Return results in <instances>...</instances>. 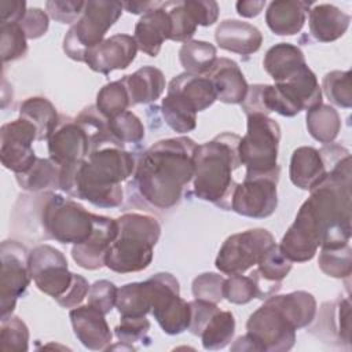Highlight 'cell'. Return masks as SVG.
I'll use <instances>...</instances> for the list:
<instances>
[{"mask_svg": "<svg viewBox=\"0 0 352 352\" xmlns=\"http://www.w3.org/2000/svg\"><path fill=\"white\" fill-rule=\"evenodd\" d=\"M307 129L309 135L320 143H333L341 129V118L338 111L330 106L320 103L307 111Z\"/></svg>", "mask_w": 352, "mask_h": 352, "instance_id": "e575fe53", "label": "cell"}, {"mask_svg": "<svg viewBox=\"0 0 352 352\" xmlns=\"http://www.w3.org/2000/svg\"><path fill=\"white\" fill-rule=\"evenodd\" d=\"M28 8L23 0H3L0 1L1 23H19Z\"/></svg>", "mask_w": 352, "mask_h": 352, "instance_id": "6f0895ef", "label": "cell"}, {"mask_svg": "<svg viewBox=\"0 0 352 352\" xmlns=\"http://www.w3.org/2000/svg\"><path fill=\"white\" fill-rule=\"evenodd\" d=\"M246 330L260 345L261 352H285L296 342V327L271 297L249 316Z\"/></svg>", "mask_w": 352, "mask_h": 352, "instance_id": "30bf717a", "label": "cell"}, {"mask_svg": "<svg viewBox=\"0 0 352 352\" xmlns=\"http://www.w3.org/2000/svg\"><path fill=\"white\" fill-rule=\"evenodd\" d=\"M184 6L198 26H212L219 18V4L213 0H184Z\"/></svg>", "mask_w": 352, "mask_h": 352, "instance_id": "11a10c76", "label": "cell"}, {"mask_svg": "<svg viewBox=\"0 0 352 352\" xmlns=\"http://www.w3.org/2000/svg\"><path fill=\"white\" fill-rule=\"evenodd\" d=\"M117 292L118 289L113 282L106 279L96 280L89 286V290L87 294L88 304L99 309L102 314L107 315L116 307Z\"/></svg>", "mask_w": 352, "mask_h": 352, "instance_id": "681fc988", "label": "cell"}, {"mask_svg": "<svg viewBox=\"0 0 352 352\" xmlns=\"http://www.w3.org/2000/svg\"><path fill=\"white\" fill-rule=\"evenodd\" d=\"M213 84L217 100L228 104H241L249 85L238 63L228 58H217L205 74Z\"/></svg>", "mask_w": 352, "mask_h": 352, "instance_id": "44dd1931", "label": "cell"}, {"mask_svg": "<svg viewBox=\"0 0 352 352\" xmlns=\"http://www.w3.org/2000/svg\"><path fill=\"white\" fill-rule=\"evenodd\" d=\"M118 232L107 249L104 265L117 274L146 270L154 256V246L161 235V226L153 216L124 213L117 219Z\"/></svg>", "mask_w": 352, "mask_h": 352, "instance_id": "277c9868", "label": "cell"}, {"mask_svg": "<svg viewBox=\"0 0 352 352\" xmlns=\"http://www.w3.org/2000/svg\"><path fill=\"white\" fill-rule=\"evenodd\" d=\"M121 1H85L84 11L63 38L65 54L77 62H84L85 54L104 40L107 30L122 14Z\"/></svg>", "mask_w": 352, "mask_h": 352, "instance_id": "52a82bcc", "label": "cell"}, {"mask_svg": "<svg viewBox=\"0 0 352 352\" xmlns=\"http://www.w3.org/2000/svg\"><path fill=\"white\" fill-rule=\"evenodd\" d=\"M84 7L85 1L80 0H50L45 3L50 16L60 23H76Z\"/></svg>", "mask_w": 352, "mask_h": 352, "instance_id": "f907efd6", "label": "cell"}, {"mask_svg": "<svg viewBox=\"0 0 352 352\" xmlns=\"http://www.w3.org/2000/svg\"><path fill=\"white\" fill-rule=\"evenodd\" d=\"M59 176L60 166L51 158H37L29 170L15 175L19 187L30 192L58 190Z\"/></svg>", "mask_w": 352, "mask_h": 352, "instance_id": "d6a6232c", "label": "cell"}, {"mask_svg": "<svg viewBox=\"0 0 352 352\" xmlns=\"http://www.w3.org/2000/svg\"><path fill=\"white\" fill-rule=\"evenodd\" d=\"M289 176L301 190H314L327 176V166L320 151L311 146L297 147L290 158Z\"/></svg>", "mask_w": 352, "mask_h": 352, "instance_id": "d4e9b609", "label": "cell"}, {"mask_svg": "<svg viewBox=\"0 0 352 352\" xmlns=\"http://www.w3.org/2000/svg\"><path fill=\"white\" fill-rule=\"evenodd\" d=\"M320 232L309 209L305 204H302L293 224L283 235L279 248L292 263H305L314 258L320 248Z\"/></svg>", "mask_w": 352, "mask_h": 352, "instance_id": "2e32d148", "label": "cell"}, {"mask_svg": "<svg viewBox=\"0 0 352 352\" xmlns=\"http://www.w3.org/2000/svg\"><path fill=\"white\" fill-rule=\"evenodd\" d=\"M168 92L177 94L186 99L197 113L209 109L217 100L214 87L206 76L186 72L175 76L169 81Z\"/></svg>", "mask_w": 352, "mask_h": 352, "instance_id": "83f0119b", "label": "cell"}, {"mask_svg": "<svg viewBox=\"0 0 352 352\" xmlns=\"http://www.w3.org/2000/svg\"><path fill=\"white\" fill-rule=\"evenodd\" d=\"M271 298L296 327V330L307 327L315 320L316 300L311 293L297 290L282 296L274 294Z\"/></svg>", "mask_w": 352, "mask_h": 352, "instance_id": "1f68e13d", "label": "cell"}, {"mask_svg": "<svg viewBox=\"0 0 352 352\" xmlns=\"http://www.w3.org/2000/svg\"><path fill=\"white\" fill-rule=\"evenodd\" d=\"M223 297L232 304H248L253 298H257V287L250 276H243V274L230 275L224 280Z\"/></svg>", "mask_w": 352, "mask_h": 352, "instance_id": "7dc6e473", "label": "cell"}, {"mask_svg": "<svg viewBox=\"0 0 352 352\" xmlns=\"http://www.w3.org/2000/svg\"><path fill=\"white\" fill-rule=\"evenodd\" d=\"M235 334V318L230 311H217L205 324L199 337L206 351L226 348Z\"/></svg>", "mask_w": 352, "mask_h": 352, "instance_id": "74e56055", "label": "cell"}, {"mask_svg": "<svg viewBox=\"0 0 352 352\" xmlns=\"http://www.w3.org/2000/svg\"><path fill=\"white\" fill-rule=\"evenodd\" d=\"M116 308L121 318H143L151 312V293L147 280L121 286L117 292Z\"/></svg>", "mask_w": 352, "mask_h": 352, "instance_id": "836d02e7", "label": "cell"}, {"mask_svg": "<svg viewBox=\"0 0 352 352\" xmlns=\"http://www.w3.org/2000/svg\"><path fill=\"white\" fill-rule=\"evenodd\" d=\"M197 147L191 138L177 136L158 140L142 153L133 173L139 195L158 209L176 206L192 182Z\"/></svg>", "mask_w": 352, "mask_h": 352, "instance_id": "6da1fadb", "label": "cell"}, {"mask_svg": "<svg viewBox=\"0 0 352 352\" xmlns=\"http://www.w3.org/2000/svg\"><path fill=\"white\" fill-rule=\"evenodd\" d=\"M121 81L128 91L131 106L155 102L165 91V77L154 66H143L135 73L124 76Z\"/></svg>", "mask_w": 352, "mask_h": 352, "instance_id": "f1b7e54d", "label": "cell"}, {"mask_svg": "<svg viewBox=\"0 0 352 352\" xmlns=\"http://www.w3.org/2000/svg\"><path fill=\"white\" fill-rule=\"evenodd\" d=\"M226 278L216 272H204L198 275L191 285L192 296L198 300L209 302H220L223 297V286Z\"/></svg>", "mask_w": 352, "mask_h": 352, "instance_id": "c3c4849f", "label": "cell"}, {"mask_svg": "<svg viewBox=\"0 0 352 352\" xmlns=\"http://www.w3.org/2000/svg\"><path fill=\"white\" fill-rule=\"evenodd\" d=\"M73 331L78 341L91 351H106L110 346L113 333L102 314L95 307L78 305L69 314Z\"/></svg>", "mask_w": 352, "mask_h": 352, "instance_id": "d6986e66", "label": "cell"}, {"mask_svg": "<svg viewBox=\"0 0 352 352\" xmlns=\"http://www.w3.org/2000/svg\"><path fill=\"white\" fill-rule=\"evenodd\" d=\"M95 213L78 202L55 192H45L40 206V223L45 238L59 243H81L94 230Z\"/></svg>", "mask_w": 352, "mask_h": 352, "instance_id": "8992f818", "label": "cell"}, {"mask_svg": "<svg viewBox=\"0 0 352 352\" xmlns=\"http://www.w3.org/2000/svg\"><path fill=\"white\" fill-rule=\"evenodd\" d=\"M307 65L304 52L294 44L278 43L264 55L263 66L275 82H283Z\"/></svg>", "mask_w": 352, "mask_h": 352, "instance_id": "f546056e", "label": "cell"}, {"mask_svg": "<svg viewBox=\"0 0 352 352\" xmlns=\"http://www.w3.org/2000/svg\"><path fill=\"white\" fill-rule=\"evenodd\" d=\"M311 6L308 1L297 0L271 1L265 11L267 26L278 36L297 34L304 28Z\"/></svg>", "mask_w": 352, "mask_h": 352, "instance_id": "484cf974", "label": "cell"}, {"mask_svg": "<svg viewBox=\"0 0 352 352\" xmlns=\"http://www.w3.org/2000/svg\"><path fill=\"white\" fill-rule=\"evenodd\" d=\"M138 44L133 36L114 34L85 54L84 63L94 72L109 74L113 70L126 69L136 58Z\"/></svg>", "mask_w": 352, "mask_h": 352, "instance_id": "ac0fdd59", "label": "cell"}, {"mask_svg": "<svg viewBox=\"0 0 352 352\" xmlns=\"http://www.w3.org/2000/svg\"><path fill=\"white\" fill-rule=\"evenodd\" d=\"M239 140L236 133L223 132L195 150L194 194L226 210L231 209V195L236 186L232 172L241 166Z\"/></svg>", "mask_w": 352, "mask_h": 352, "instance_id": "3957f363", "label": "cell"}, {"mask_svg": "<svg viewBox=\"0 0 352 352\" xmlns=\"http://www.w3.org/2000/svg\"><path fill=\"white\" fill-rule=\"evenodd\" d=\"M311 36L320 43L334 41L345 34L351 16L333 4H316L308 11Z\"/></svg>", "mask_w": 352, "mask_h": 352, "instance_id": "4316f807", "label": "cell"}, {"mask_svg": "<svg viewBox=\"0 0 352 352\" xmlns=\"http://www.w3.org/2000/svg\"><path fill=\"white\" fill-rule=\"evenodd\" d=\"M272 245H275V239L272 234L264 228L232 234L221 245L214 265L226 275L245 274L258 263L265 250Z\"/></svg>", "mask_w": 352, "mask_h": 352, "instance_id": "9c48e42d", "label": "cell"}, {"mask_svg": "<svg viewBox=\"0 0 352 352\" xmlns=\"http://www.w3.org/2000/svg\"><path fill=\"white\" fill-rule=\"evenodd\" d=\"M231 351H258V352H261V348L256 342V340L249 333H246L245 336H241L236 338V341L231 345Z\"/></svg>", "mask_w": 352, "mask_h": 352, "instance_id": "94428289", "label": "cell"}, {"mask_svg": "<svg viewBox=\"0 0 352 352\" xmlns=\"http://www.w3.org/2000/svg\"><path fill=\"white\" fill-rule=\"evenodd\" d=\"M95 106L106 120L126 111V109L131 106V100L122 81L117 80L103 85L96 95Z\"/></svg>", "mask_w": 352, "mask_h": 352, "instance_id": "60d3db41", "label": "cell"}, {"mask_svg": "<svg viewBox=\"0 0 352 352\" xmlns=\"http://www.w3.org/2000/svg\"><path fill=\"white\" fill-rule=\"evenodd\" d=\"M190 304V309H191V320H190V326L188 330L191 334L198 336L201 334L202 329L205 327V324L208 323V320L220 309L214 302H209V301H204V300H192L188 301Z\"/></svg>", "mask_w": 352, "mask_h": 352, "instance_id": "db71d44e", "label": "cell"}, {"mask_svg": "<svg viewBox=\"0 0 352 352\" xmlns=\"http://www.w3.org/2000/svg\"><path fill=\"white\" fill-rule=\"evenodd\" d=\"M0 344L3 351L26 352L29 349V329L26 323L12 314L1 318Z\"/></svg>", "mask_w": 352, "mask_h": 352, "instance_id": "ee69618b", "label": "cell"}, {"mask_svg": "<svg viewBox=\"0 0 352 352\" xmlns=\"http://www.w3.org/2000/svg\"><path fill=\"white\" fill-rule=\"evenodd\" d=\"M214 40L221 50L238 55H252L260 50L263 34L256 26L248 22L226 19L216 28Z\"/></svg>", "mask_w": 352, "mask_h": 352, "instance_id": "cb8c5ba5", "label": "cell"}, {"mask_svg": "<svg viewBox=\"0 0 352 352\" xmlns=\"http://www.w3.org/2000/svg\"><path fill=\"white\" fill-rule=\"evenodd\" d=\"M319 268L331 278H349L352 272V249L349 243L337 248H322L318 258Z\"/></svg>", "mask_w": 352, "mask_h": 352, "instance_id": "b9f144b4", "label": "cell"}, {"mask_svg": "<svg viewBox=\"0 0 352 352\" xmlns=\"http://www.w3.org/2000/svg\"><path fill=\"white\" fill-rule=\"evenodd\" d=\"M116 337L120 342L132 344L147 338L150 330V322L143 318H121V323L114 329Z\"/></svg>", "mask_w": 352, "mask_h": 352, "instance_id": "816d5d0a", "label": "cell"}, {"mask_svg": "<svg viewBox=\"0 0 352 352\" xmlns=\"http://www.w3.org/2000/svg\"><path fill=\"white\" fill-rule=\"evenodd\" d=\"M19 117L36 128L37 140H48L60 120L55 106L43 96L25 99L19 106Z\"/></svg>", "mask_w": 352, "mask_h": 352, "instance_id": "4dcf8cb0", "label": "cell"}, {"mask_svg": "<svg viewBox=\"0 0 352 352\" xmlns=\"http://www.w3.org/2000/svg\"><path fill=\"white\" fill-rule=\"evenodd\" d=\"M28 265L32 279L38 290L52 297L60 298L72 286L74 272L69 271L63 253L51 245H38L29 252Z\"/></svg>", "mask_w": 352, "mask_h": 352, "instance_id": "8fae6325", "label": "cell"}, {"mask_svg": "<svg viewBox=\"0 0 352 352\" xmlns=\"http://www.w3.org/2000/svg\"><path fill=\"white\" fill-rule=\"evenodd\" d=\"M118 232L117 219L95 214L94 230L81 243L72 248V257L76 264L84 270H99L104 267V258L109 246Z\"/></svg>", "mask_w": 352, "mask_h": 352, "instance_id": "e0dca14e", "label": "cell"}, {"mask_svg": "<svg viewBox=\"0 0 352 352\" xmlns=\"http://www.w3.org/2000/svg\"><path fill=\"white\" fill-rule=\"evenodd\" d=\"M50 158L59 166L82 162L89 154V140L76 118L62 116L48 139Z\"/></svg>", "mask_w": 352, "mask_h": 352, "instance_id": "9a60e30c", "label": "cell"}, {"mask_svg": "<svg viewBox=\"0 0 352 352\" xmlns=\"http://www.w3.org/2000/svg\"><path fill=\"white\" fill-rule=\"evenodd\" d=\"M216 47L208 41L190 40L179 50V60L186 73L205 76L217 59Z\"/></svg>", "mask_w": 352, "mask_h": 352, "instance_id": "8d00e7d4", "label": "cell"}, {"mask_svg": "<svg viewBox=\"0 0 352 352\" xmlns=\"http://www.w3.org/2000/svg\"><path fill=\"white\" fill-rule=\"evenodd\" d=\"M314 334L323 338L324 342L340 345L351 344V304L348 298H340L326 302L322 307L319 322L311 329Z\"/></svg>", "mask_w": 352, "mask_h": 352, "instance_id": "603a6c76", "label": "cell"}, {"mask_svg": "<svg viewBox=\"0 0 352 352\" xmlns=\"http://www.w3.org/2000/svg\"><path fill=\"white\" fill-rule=\"evenodd\" d=\"M161 3L160 1H126L122 3V7L125 11L131 14H146L147 11L158 7Z\"/></svg>", "mask_w": 352, "mask_h": 352, "instance_id": "91938a15", "label": "cell"}, {"mask_svg": "<svg viewBox=\"0 0 352 352\" xmlns=\"http://www.w3.org/2000/svg\"><path fill=\"white\" fill-rule=\"evenodd\" d=\"M1 59L4 63L22 58L28 51V37L19 23H1Z\"/></svg>", "mask_w": 352, "mask_h": 352, "instance_id": "bcb514c9", "label": "cell"}, {"mask_svg": "<svg viewBox=\"0 0 352 352\" xmlns=\"http://www.w3.org/2000/svg\"><path fill=\"white\" fill-rule=\"evenodd\" d=\"M37 140L36 128L23 118L6 122L0 129V160L6 169L15 175L32 168L37 157L33 142Z\"/></svg>", "mask_w": 352, "mask_h": 352, "instance_id": "5bb4252c", "label": "cell"}, {"mask_svg": "<svg viewBox=\"0 0 352 352\" xmlns=\"http://www.w3.org/2000/svg\"><path fill=\"white\" fill-rule=\"evenodd\" d=\"M172 23L162 3L140 16L135 25L133 38L138 50L148 56H157L165 40H170Z\"/></svg>", "mask_w": 352, "mask_h": 352, "instance_id": "7402d4cb", "label": "cell"}, {"mask_svg": "<svg viewBox=\"0 0 352 352\" xmlns=\"http://www.w3.org/2000/svg\"><path fill=\"white\" fill-rule=\"evenodd\" d=\"M161 111L166 125L175 132L187 133L197 126V111L177 94L166 92L161 103Z\"/></svg>", "mask_w": 352, "mask_h": 352, "instance_id": "d590c367", "label": "cell"}, {"mask_svg": "<svg viewBox=\"0 0 352 352\" xmlns=\"http://www.w3.org/2000/svg\"><path fill=\"white\" fill-rule=\"evenodd\" d=\"M279 176H250L242 183H236L231 195V210L252 217L265 219L271 216L278 206Z\"/></svg>", "mask_w": 352, "mask_h": 352, "instance_id": "4fadbf2b", "label": "cell"}, {"mask_svg": "<svg viewBox=\"0 0 352 352\" xmlns=\"http://www.w3.org/2000/svg\"><path fill=\"white\" fill-rule=\"evenodd\" d=\"M0 257V311L1 318H6L12 314L16 300L25 294L32 276L28 265L29 252L19 242H1Z\"/></svg>", "mask_w": 352, "mask_h": 352, "instance_id": "7c38bea8", "label": "cell"}, {"mask_svg": "<svg viewBox=\"0 0 352 352\" xmlns=\"http://www.w3.org/2000/svg\"><path fill=\"white\" fill-rule=\"evenodd\" d=\"M257 268L249 275L257 287V298L267 300L282 287V280L287 276L293 263L282 253L279 245H272L257 263Z\"/></svg>", "mask_w": 352, "mask_h": 352, "instance_id": "ffe728a7", "label": "cell"}, {"mask_svg": "<svg viewBox=\"0 0 352 352\" xmlns=\"http://www.w3.org/2000/svg\"><path fill=\"white\" fill-rule=\"evenodd\" d=\"M351 72L333 70L324 74L322 81V89L326 98L338 107L351 109L352 106V85H351Z\"/></svg>", "mask_w": 352, "mask_h": 352, "instance_id": "7bdbcfd3", "label": "cell"}, {"mask_svg": "<svg viewBox=\"0 0 352 352\" xmlns=\"http://www.w3.org/2000/svg\"><path fill=\"white\" fill-rule=\"evenodd\" d=\"M136 160L132 153L116 144L92 150L76 172L72 197L98 208H117L122 204L121 183L133 176Z\"/></svg>", "mask_w": 352, "mask_h": 352, "instance_id": "7a4b0ae2", "label": "cell"}, {"mask_svg": "<svg viewBox=\"0 0 352 352\" xmlns=\"http://www.w3.org/2000/svg\"><path fill=\"white\" fill-rule=\"evenodd\" d=\"M280 140L279 124L264 114L248 116V131L238 144L241 165L246 176H279L278 147Z\"/></svg>", "mask_w": 352, "mask_h": 352, "instance_id": "5b68a950", "label": "cell"}, {"mask_svg": "<svg viewBox=\"0 0 352 352\" xmlns=\"http://www.w3.org/2000/svg\"><path fill=\"white\" fill-rule=\"evenodd\" d=\"M76 121L82 126V129L85 131L88 140H89V153L92 150H96L102 146L106 144H116L118 146L110 132H109V126H107V120L98 111L96 106H88L85 107L77 117Z\"/></svg>", "mask_w": 352, "mask_h": 352, "instance_id": "ab89813d", "label": "cell"}, {"mask_svg": "<svg viewBox=\"0 0 352 352\" xmlns=\"http://www.w3.org/2000/svg\"><path fill=\"white\" fill-rule=\"evenodd\" d=\"M28 40H36L43 37L50 26V18L45 11L38 7L28 8L25 16L19 22Z\"/></svg>", "mask_w": 352, "mask_h": 352, "instance_id": "f5cc1de1", "label": "cell"}, {"mask_svg": "<svg viewBox=\"0 0 352 352\" xmlns=\"http://www.w3.org/2000/svg\"><path fill=\"white\" fill-rule=\"evenodd\" d=\"M164 8L169 14L172 23V34L170 40L173 41H190L195 34L198 25L191 16L190 11L186 8L184 1H165L162 3Z\"/></svg>", "mask_w": 352, "mask_h": 352, "instance_id": "f6af8a7d", "label": "cell"}, {"mask_svg": "<svg viewBox=\"0 0 352 352\" xmlns=\"http://www.w3.org/2000/svg\"><path fill=\"white\" fill-rule=\"evenodd\" d=\"M151 293V314L162 331L169 336L188 330L190 304L180 297L179 280L169 272H158L147 279Z\"/></svg>", "mask_w": 352, "mask_h": 352, "instance_id": "ba28073f", "label": "cell"}, {"mask_svg": "<svg viewBox=\"0 0 352 352\" xmlns=\"http://www.w3.org/2000/svg\"><path fill=\"white\" fill-rule=\"evenodd\" d=\"M236 7V12L241 15V16H245V18H253V16H257L263 8L265 7V1H236L235 4Z\"/></svg>", "mask_w": 352, "mask_h": 352, "instance_id": "680465c9", "label": "cell"}, {"mask_svg": "<svg viewBox=\"0 0 352 352\" xmlns=\"http://www.w3.org/2000/svg\"><path fill=\"white\" fill-rule=\"evenodd\" d=\"M89 286L91 285L88 283V280L84 276L74 274L72 286L67 289V292L60 298L56 300V302L63 308H76L87 297Z\"/></svg>", "mask_w": 352, "mask_h": 352, "instance_id": "9f6ffc18", "label": "cell"}, {"mask_svg": "<svg viewBox=\"0 0 352 352\" xmlns=\"http://www.w3.org/2000/svg\"><path fill=\"white\" fill-rule=\"evenodd\" d=\"M107 126L113 140L120 147H124L125 144H135L144 139L143 122L129 110L107 120Z\"/></svg>", "mask_w": 352, "mask_h": 352, "instance_id": "f35d334b", "label": "cell"}]
</instances>
